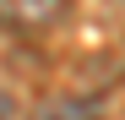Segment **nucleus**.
I'll list each match as a JSON object with an SVG mask.
<instances>
[{
	"instance_id": "f257e3e1",
	"label": "nucleus",
	"mask_w": 125,
	"mask_h": 120,
	"mask_svg": "<svg viewBox=\"0 0 125 120\" xmlns=\"http://www.w3.org/2000/svg\"><path fill=\"white\" fill-rule=\"evenodd\" d=\"M71 0H0V27L6 33H38V27H54L65 16Z\"/></svg>"
},
{
	"instance_id": "f03ea898",
	"label": "nucleus",
	"mask_w": 125,
	"mask_h": 120,
	"mask_svg": "<svg viewBox=\"0 0 125 120\" xmlns=\"http://www.w3.org/2000/svg\"><path fill=\"white\" fill-rule=\"evenodd\" d=\"M0 115H16V104H11V98H6V93H0Z\"/></svg>"
}]
</instances>
